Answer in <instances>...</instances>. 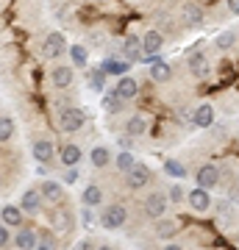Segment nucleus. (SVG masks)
<instances>
[{
	"label": "nucleus",
	"mask_w": 239,
	"mask_h": 250,
	"mask_svg": "<svg viewBox=\"0 0 239 250\" xmlns=\"http://www.w3.org/2000/svg\"><path fill=\"white\" fill-rule=\"evenodd\" d=\"M59 159L64 161V167H78V161H81V147H78V145H64L62 153H59Z\"/></svg>",
	"instance_id": "obj_17"
},
{
	"label": "nucleus",
	"mask_w": 239,
	"mask_h": 250,
	"mask_svg": "<svg viewBox=\"0 0 239 250\" xmlns=\"http://www.w3.org/2000/svg\"><path fill=\"white\" fill-rule=\"evenodd\" d=\"M20 203H22L20 208H22L25 214H39V208H42V192H39V189H28Z\"/></svg>",
	"instance_id": "obj_9"
},
{
	"label": "nucleus",
	"mask_w": 239,
	"mask_h": 250,
	"mask_svg": "<svg viewBox=\"0 0 239 250\" xmlns=\"http://www.w3.org/2000/svg\"><path fill=\"white\" fill-rule=\"evenodd\" d=\"M189 70H192V75L195 78H209V72H212V67H209V62L203 59V53H192L189 56Z\"/></svg>",
	"instance_id": "obj_12"
},
{
	"label": "nucleus",
	"mask_w": 239,
	"mask_h": 250,
	"mask_svg": "<svg viewBox=\"0 0 239 250\" xmlns=\"http://www.w3.org/2000/svg\"><path fill=\"white\" fill-rule=\"evenodd\" d=\"M234 42H237V36L231 34V31H222V34L217 36V42H214V45L220 47V50H231V47H234Z\"/></svg>",
	"instance_id": "obj_32"
},
{
	"label": "nucleus",
	"mask_w": 239,
	"mask_h": 250,
	"mask_svg": "<svg viewBox=\"0 0 239 250\" xmlns=\"http://www.w3.org/2000/svg\"><path fill=\"white\" fill-rule=\"evenodd\" d=\"M217 184H220V170H217L214 164H206V167H200V170H197V187L214 189Z\"/></svg>",
	"instance_id": "obj_7"
},
{
	"label": "nucleus",
	"mask_w": 239,
	"mask_h": 250,
	"mask_svg": "<svg viewBox=\"0 0 239 250\" xmlns=\"http://www.w3.org/2000/svg\"><path fill=\"white\" fill-rule=\"evenodd\" d=\"M128 67H131V62H128V59H123V62H120V59H106V62H103L106 75H117V78H120V75H125V72H128Z\"/></svg>",
	"instance_id": "obj_19"
},
{
	"label": "nucleus",
	"mask_w": 239,
	"mask_h": 250,
	"mask_svg": "<svg viewBox=\"0 0 239 250\" xmlns=\"http://www.w3.org/2000/svg\"><path fill=\"white\" fill-rule=\"evenodd\" d=\"M170 200H175V203H178V200H184V189L178 187V184L170 189Z\"/></svg>",
	"instance_id": "obj_37"
},
{
	"label": "nucleus",
	"mask_w": 239,
	"mask_h": 250,
	"mask_svg": "<svg viewBox=\"0 0 239 250\" xmlns=\"http://www.w3.org/2000/svg\"><path fill=\"white\" fill-rule=\"evenodd\" d=\"M6 245H9V228L0 225V248H6Z\"/></svg>",
	"instance_id": "obj_38"
},
{
	"label": "nucleus",
	"mask_w": 239,
	"mask_h": 250,
	"mask_svg": "<svg viewBox=\"0 0 239 250\" xmlns=\"http://www.w3.org/2000/svg\"><path fill=\"white\" fill-rule=\"evenodd\" d=\"M84 123H87V114H84L81 108H64L62 114H59V125H62L67 134L81 131V128H84Z\"/></svg>",
	"instance_id": "obj_2"
},
{
	"label": "nucleus",
	"mask_w": 239,
	"mask_h": 250,
	"mask_svg": "<svg viewBox=\"0 0 239 250\" xmlns=\"http://www.w3.org/2000/svg\"><path fill=\"white\" fill-rule=\"evenodd\" d=\"M145 184H151V170L145 164H133L128 170V187L131 189H142Z\"/></svg>",
	"instance_id": "obj_6"
},
{
	"label": "nucleus",
	"mask_w": 239,
	"mask_h": 250,
	"mask_svg": "<svg viewBox=\"0 0 239 250\" xmlns=\"http://www.w3.org/2000/svg\"><path fill=\"white\" fill-rule=\"evenodd\" d=\"M89 83H92V89L95 92H103V86H106V70H103V67H100V70H92Z\"/></svg>",
	"instance_id": "obj_30"
},
{
	"label": "nucleus",
	"mask_w": 239,
	"mask_h": 250,
	"mask_svg": "<svg viewBox=\"0 0 239 250\" xmlns=\"http://www.w3.org/2000/svg\"><path fill=\"white\" fill-rule=\"evenodd\" d=\"M125 220H128V211H125V206H120V203L106 206V211H103V217H100L103 228H109V231H117V228H123Z\"/></svg>",
	"instance_id": "obj_1"
},
{
	"label": "nucleus",
	"mask_w": 239,
	"mask_h": 250,
	"mask_svg": "<svg viewBox=\"0 0 239 250\" xmlns=\"http://www.w3.org/2000/svg\"><path fill=\"white\" fill-rule=\"evenodd\" d=\"M17 248H22V250H31V248H36L39 245V233L34 231V228H22V231L17 233Z\"/></svg>",
	"instance_id": "obj_16"
},
{
	"label": "nucleus",
	"mask_w": 239,
	"mask_h": 250,
	"mask_svg": "<svg viewBox=\"0 0 239 250\" xmlns=\"http://www.w3.org/2000/svg\"><path fill=\"white\" fill-rule=\"evenodd\" d=\"M114 161H117V170H123V172H128V170L133 167V164H136V161H133V156H131L128 150H123Z\"/></svg>",
	"instance_id": "obj_31"
},
{
	"label": "nucleus",
	"mask_w": 239,
	"mask_h": 250,
	"mask_svg": "<svg viewBox=\"0 0 239 250\" xmlns=\"http://www.w3.org/2000/svg\"><path fill=\"white\" fill-rule=\"evenodd\" d=\"M123 103H125V100H120V98L114 95V92H111V95H109L106 100H103V106H106L109 111H120V108H123Z\"/></svg>",
	"instance_id": "obj_34"
},
{
	"label": "nucleus",
	"mask_w": 239,
	"mask_h": 250,
	"mask_svg": "<svg viewBox=\"0 0 239 250\" xmlns=\"http://www.w3.org/2000/svg\"><path fill=\"white\" fill-rule=\"evenodd\" d=\"M44 200H50V203H62L64 200V189L59 181H42V187H39Z\"/></svg>",
	"instance_id": "obj_11"
},
{
	"label": "nucleus",
	"mask_w": 239,
	"mask_h": 250,
	"mask_svg": "<svg viewBox=\"0 0 239 250\" xmlns=\"http://www.w3.org/2000/svg\"><path fill=\"white\" fill-rule=\"evenodd\" d=\"M81 200H84V206L95 208V206H98L100 200H103V192H100L98 187H87V189H84V197H81Z\"/></svg>",
	"instance_id": "obj_24"
},
{
	"label": "nucleus",
	"mask_w": 239,
	"mask_h": 250,
	"mask_svg": "<svg viewBox=\"0 0 239 250\" xmlns=\"http://www.w3.org/2000/svg\"><path fill=\"white\" fill-rule=\"evenodd\" d=\"M44 56H47V59H56V56H62L64 50H67V42H64V34H59V31H56V34H50L47 36V39H44Z\"/></svg>",
	"instance_id": "obj_5"
},
{
	"label": "nucleus",
	"mask_w": 239,
	"mask_h": 250,
	"mask_svg": "<svg viewBox=\"0 0 239 250\" xmlns=\"http://www.w3.org/2000/svg\"><path fill=\"white\" fill-rule=\"evenodd\" d=\"M228 9L231 14H239V0H228Z\"/></svg>",
	"instance_id": "obj_39"
},
{
	"label": "nucleus",
	"mask_w": 239,
	"mask_h": 250,
	"mask_svg": "<svg viewBox=\"0 0 239 250\" xmlns=\"http://www.w3.org/2000/svg\"><path fill=\"white\" fill-rule=\"evenodd\" d=\"M109 159H111L109 147H92V153H89V161H92L95 167H106Z\"/></svg>",
	"instance_id": "obj_22"
},
{
	"label": "nucleus",
	"mask_w": 239,
	"mask_h": 250,
	"mask_svg": "<svg viewBox=\"0 0 239 250\" xmlns=\"http://www.w3.org/2000/svg\"><path fill=\"white\" fill-rule=\"evenodd\" d=\"M81 220H84V223H87V225H92V214H89V206H87V211L81 214Z\"/></svg>",
	"instance_id": "obj_40"
},
{
	"label": "nucleus",
	"mask_w": 239,
	"mask_h": 250,
	"mask_svg": "<svg viewBox=\"0 0 239 250\" xmlns=\"http://www.w3.org/2000/svg\"><path fill=\"white\" fill-rule=\"evenodd\" d=\"M53 225L59 228V231H70L72 228V214H67V211H53Z\"/></svg>",
	"instance_id": "obj_29"
},
{
	"label": "nucleus",
	"mask_w": 239,
	"mask_h": 250,
	"mask_svg": "<svg viewBox=\"0 0 239 250\" xmlns=\"http://www.w3.org/2000/svg\"><path fill=\"white\" fill-rule=\"evenodd\" d=\"M39 250H47V248H56V239H53V233H39V245H36Z\"/></svg>",
	"instance_id": "obj_35"
},
{
	"label": "nucleus",
	"mask_w": 239,
	"mask_h": 250,
	"mask_svg": "<svg viewBox=\"0 0 239 250\" xmlns=\"http://www.w3.org/2000/svg\"><path fill=\"white\" fill-rule=\"evenodd\" d=\"M0 217H3V223L6 225H20L22 223V208H17V206H6V208L0 211Z\"/></svg>",
	"instance_id": "obj_21"
},
{
	"label": "nucleus",
	"mask_w": 239,
	"mask_h": 250,
	"mask_svg": "<svg viewBox=\"0 0 239 250\" xmlns=\"http://www.w3.org/2000/svg\"><path fill=\"white\" fill-rule=\"evenodd\" d=\"M181 17H184L186 25H192V28L203 22V14H200V9H197L195 3H186L184 9H181Z\"/></svg>",
	"instance_id": "obj_20"
},
{
	"label": "nucleus",
	"mask_w": 239,
	"mask_h": 250,
	"mask_svg": "<svg viewBox=\"0 0 239 250\" xmlns=\"http://www.w3.org/2000/svg\"><path fill=\"white\" fill-rule=\"evenodd\" d=\"M186 200H189V206H192L195 211H200V214H203V211H209V208H212V203H214L212 195H209V189H203V187L192 189V192L186 195Z\"/></svg>",
	"instance_id": "obj_3"
},
{
	"label": "nucleus",
	"mask_w": 239,
	"mask_h": 250,
	"mask_svg": "<svg viewBox=\"0 0 239 250\" xmlns=\"http://www.w3.org/2000/svg\"><path fill=\"white\" fill-rule=\"evenodd\" d=\"M78 181V167H67V172H64V184H75Z\"/></svg>",
	"instance_id": "obj_36"
},
{
	"label": "nucleus",
	"mask_w": 239,
	"mask_h": 250,
	"mask_svg": "<svg viewBox=\"0 0 239 250\" xmlns=\"http://www.w3.org/2000/svg\"><path fill=\"white\" fill-rule=\"evenodd\" d=\"M164 170H167L170 175H175V178H184V175H186V167H184V164H178V161H173V159L164 164Z\"/></svg>",
	"instance_id": "obj_33"
},
{
	"label": "nucleus",
	"mask_w": 239,
	"mask_h": 250,
	"mask_svg": "<svg viewBox=\"0 0 239 250\" xmlns=\"http://www.w3.org/2000/svg\"><path fill=\"white\" fill-rule=\"evenodd\" d=\"M156 233H159L161 239H170L173 233H178V223H175V220H159V225H156Z\"/></svg>",
	"instance_id": "obj_26"
},
{
	"label": "nucleus",
	"mask_w": 239,
	"mask_h": 250,
	"mask_svg": "<svg viewBox=\"0 0 239 250\" xmlns=\"http://www.w3.org/2000/svg\"><path fill=\"white\" fill-rule=\"evenodd\" d=\"M161 47H164V36L159 31H148V34L142 36V50H145V56H156Z\"/></svg>",
	"instance_id": "obj_10"
},
{
	"label": "nucleus",
	"mask_w": 239,
	"mask_h": 250,
	"mask_svg": "<svg viewBox=\"0 0 239 250\" xmlns=\"http://www.w3.org/2000/svg\"><path fill=\"white\" fill-rule=\"evenodd\" d=\"M123 56L128 59V62H139L142 56H145V50H142V39H139V36H128V39H125Z\"/></svg>",
	"instance_id": "obj_14"
},
{
	"label": "nucleus",
	"mask_w": 239,
	"mask_h": 250,
	"mask_svg": "<svg viewBox=\"0 0 239 250\" xmlns=\"http://www.w3.org/2000/svg\"><path fill=\"white\" fill-rule=\"evenodd\" d=\"M170 75H173V70H170V64L167 62H156L153 64V70H151V78L153 81H170Z\"/></svg>",
	"instance_id": "obj_25"
},
{
	"label": "nucleus",
	"mask_w": 239,
	"mask_h": 250,
	"mask_svg": "<svg viewBox=\"0 0 239 250\" xmlns=\"http://www.w3.org/2000/svg\"><path fill=\"white\" fill-rule=\"evenodd\" d=\"M195 125L197 128H209V125L214 123V106H209V103H203V106H197V111H195Z\"/></svg>",
	"instance_id": "obj_18"
},
{
	"label": "nucleus",
	"mask_w": 239,
	"mask_h": 250,
	"mask_svg": "<svg viewBox=\"0 0 239 250\" xmlns=\"http://www.w3.org/2000/svg\"><path fill=\"white\" fill-rule=\"evenodd\" d=\"M70 59H72V64H75V67H84V64L89 62V53H87V47H84V45H75V47H70Z\"/></svg>",
	"instance_id": "obj_27"
},
{
	"label": "nucleus",
	"mask_w": 239,
	"mask_h": 250,
	"mask_svg": "<svg viewBox=\"0 0 239 250\" xmlns=\"http://www.w3.org/2000/svg\"><path fill=\"white\" fill-rule=\"evenodd\" d=\"M145 131H148V120H145L142 114H136V117L128 120V134L131 136H142Z\"/></svg>",
	"instance_id": "obj_23"
},
{
	"label": "nucleus",
	"mask_w": 239,
	"mask_h": 250,
	"mask_svg": "<svg viewBox=\"0 0 239 250\" xmlns=\"http://www.w3.org/2000/svg\"><path fill=\"white\" fill-rule=\"evenodd\" d=\"M164 208H167V197L161 195V192H156V195H151L145 200V214L153 217V220L164 217Z\"/></svg>",
	"instance_id": "obj_4"
},
{
	"label": "nucleus",
	"mask_w": 239,
	"mask_h": 250,
	"mask_svg": "<svg viewBox=\"0 0 239 250\" xmlns=\"http://www.w3.org/2000/svg\"><path fill=\"white\" fill-rule=\"evenodd\" d=\"M14 136V120L11 117H0V142H9Z\"/></svg>",
	"instance_id": "obj_28"
},
{
	"label": "nucleus",
	"mask_w": 239,
	"mask_h": 250,
	"mask_svg": "<svg viewBox=\"0 0 239 250\" xmlns=\"http://www.w3.org/2000/svg\"><path fill=\"white\" fill-rule=\"evenodd\" d=\"M136 92H139V83H136L133 78H128V75H123V78L117 81V86H114V95L120 100H133Z\"/></svg>",
	"instance_id": "obj_8"
},
{
	"label": "nucleus",
	"mask_w": 239,
	"mask_h": 250,
	"mask_svg": "<svg viewBox=\"0 0 239 250\" xmlns=\"http://www.w3.org/2000/svg\"><path fill=\"white\" fill-rule=\"evenodd\" d=\"M50 83H53L56 89H67L72 83V70L70 67H53L50 70Z\"/></svg>",
	"instance_id": "obj_13"
},
{
	"label": "nucleus",
	"mask_w": 239,
	"mask_h": 250,
	"mask_svg": "<svg viewBox=\"0 0 239 250\" xmlns=\"http://www.w3.org/2000/svg\"><path fill=\"white\" fill-rule=\"evenodd\" d=\"M34 159L39 161V164H47V161L53 159V142H47V139L34 142Z\"/></svg>",
	"instance_id": "obj_15"
}]
</instances>
